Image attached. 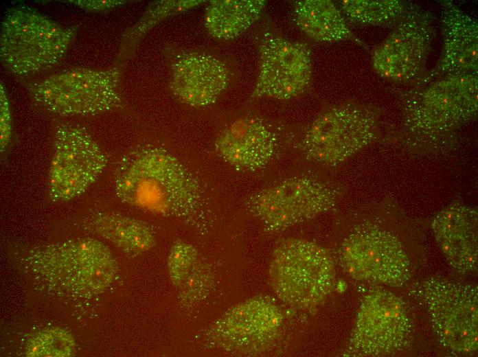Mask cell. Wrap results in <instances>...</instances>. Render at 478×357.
<instances>
[{
  "mask_svg": "<svg viewBox=\"0 0 478 357\" xmlns=\"http://www.w3.org/2000/svg\"><path fill=\"white\" fill-rule=\"evenodd\" d=\"M115 190L124 203L166 217H185L201 202L198 183L173 154L142 149L123 159L115 172Z\"/></svg>",
  "mask_w": 478,
  "mask_h": 357,
  "instance_id": "obj_1",
  "label": "cell"
},
{
  "mask_svg": "<svg viewBox=\"0 0 478 357\" xmlns=\"http://www.w3.org/2000/svg\"><path fill=\"white\" fill-rule=\"evenodd\" d=\"M21 262L45 281L76 296L102 292L118 270L110 249L93 238L35 246L25 251Z\"/></svg>",
  "mask_w": 478,
  "mask_h": 357,
  "instance_id": "obj_2",
  "label": "cell"
},
{
  "mask_svg": "<svg viewBox=\"0 0 478 357\" xmlns=\"http://www.w3.org/2000/svg\"><path fill=\"white\" fill-rule=\"evenodd\" d=\"M76 29L62 26L33 8H10L1 21V61L10 72L26 76L57 65Z\"/></svg>",
  "mask_w": 478,
  "mask_h": 357,
  "instance_id": "obj_3",
  "label": "cell"
},
{
  "mask_svg": "<svg viewBox=\"0 0 478 357\" xmlns=\"http://www.w3.org/2000/svg\"><path fill=\"white\" fill-rule=\"evenodd\" d=\"M405 90L400 100L407 131L416 139L437 140L477 113L478 78L448 75Z\"/></svg>",
  "mask_w": 478,
  "mask_h": 357,
  "instance_id": "obj_4",
  "label": "cell"
},
{
  "mask_svg": "<svg viewBox=\"0 0 478 357\" xmlns=\"http://www.w3.org/2000/svg\"><path fill=\"white\" fill-rule=\"evenodd\" d=\"M271 284L286 304L300 309L321 304L333 288L332 258L324 247L302 239H291L274 251L269 267Z\"/></svg>",
  "mask_w": 478,
  "mask_h": 357,
  "instance_id": "obj_5",
  "label": "cell"
},
{
  "mask_svg": "<svg viewBox=\"0 0 478 357\" xmlns=\"http://www.w3.org/2000/svg\"><path fill=\"white\" fill-rule=\"evenodd\" d=\"M118 68L95 70L75 68L29 84L34 102L62 116L93 115L121 104Z\"/></svg>",
  "mask_w": 478,
  "mask_h": 357,
  "instance_id": "obj_6",
  "label": "cell"
},
{
  "mask_svg": "<svg viewBox=\"0 0 478 357\" xmlns=\"http://www.w3.org/2000/svg\"><path fill=\"white\" fill-rule=\"evenodd\" d=\"M413 288V296L427 309L444 347L457 354L475 353L478 348L477 287L435 277Z\"/></svg>",
  "mask_w": 478,
  "mask_h": 357,
  "instance_id": "obj_7",
  "label": "cell"
},
{
  "mask_svg": "<svg viewBox=\"0 0 478 357\" xmlns=\"http://www.w3.org/2000/svg\"><path fill=\"white\" fill-rule=\"evenodd\" d=\"M378 120V112L372 107L343 104L330 108L308 127L302 149L321 165L336 166L376 139Z\"/></svg>",
  "mask_w": 478,
  "mask_h": 357,
  "instance_id": "obj_8",
  "label": "cell"
},
{
  "mask_svg": "<svg viewBox=\"0 0 478 357\" xmlns=\"http://www.w3.org/2000/svg\"><path fill=\"white\" fill-rule=\"evenodd\" d=\"M434 16L416 3H407L394 30L373 51L372 64L382 78L411 82L424 75L436 32Z\"/></svg>",
  "mask_w": 478,
  "mask_h": 357,
  "instance_id": "obj_9",
  "label": "cell"
},
{
  "mask_svg": "<svg viewBox=\"0 0 478 357\" xmlns=\"http://www.w3.org/2000/svg\"><path fill=\"white\" fill-rule=\"evenodd\" d=\"M339 260L348 274L356 280L400 287L411 277L409 259L401 242L375 225L355 228L341 244Z\"/></svg>",
  "mask_w": 478,
  "mask_h": 357,
  "instance_id": "obj_10",
  "label": "cell"
},
{
  "mask_svg": "<svg viewBox=\"0 0 478 357\" xmlns=\"http://www.w3.org/2000/svg\"><path fill=\"white\" fill-rule=\"evenodd\" d=\"M47 184L49 198L67 201L82 194L105 168L107 159L83 128L68 123L56 126Z\"/></svg>",
  "mask_w": 478,
  "mask_h": 357,
  "instance_id": "obj_11",
  "label": "cell"
},
{
  "mask_svg": "<svg viewBox=\"0 0 478 357\" xmlns=\"http://www.w3.org/2000/svg\"><path fill=\"white\" fill-rule=\"evenodd\" d=\"M336 200V191L324 182L295 176L256 192L247 207L267 230L279 231L328 211Z\"/></svg>",
  "mask_w": 478,
  "mask_h": 357,
  "instance_id": "obj_12",
  "label": "cell"
},
{
  "mask_svg": "<svg viewBox=\"0 0 478 357\" xmlns=\"http://www.w3.org/2000/svg\"><path fill=\"white\" fill-rule=\"evenodd\" d=\"M411 321L402 300L387 290L366 295L359 308L349 343L354 356L394 354L407 345Z\"/></svg>",
  "mask_w": 478,
  "mask_h": 357,
  "instance_id": "obj_13",
  "label": "cell"
},
{
  "mask_svg": "<svg viewBox=\"0 0 478 357\" xmlns=\"http://www.w3.org/2000/svg\"><path fill=\"white\" fill-rule=\"evenodd\" d=\"M282 323V313L271 301L254 297L223 314L207 337L214 347L229 354L253 356L270 347Z\"/></svg>",
  "mask_w": 478,
  "mask_h": 357,
  "instance_id": "obj_14",
  "label": "cell"
},
{
  "mask_svg": "<svg viewBox=\"0 0 478 357\" xmlns=\"http://www.w3.org/2000/svg\"><path fill=\"white\" fill-rule=\"evenodd\" d=\"M310 76V52L306 45L281 37L266 38L260 45L259 73L251 97L288 100L307 89Z\"/></svg>",
  "mask_w": 478,
  "mask_h": 357,
  "instance_id": "obj_15",
  "label": "cell"
},
{
  "mask_svg": "<svg viewBox=\"0 0 478 357\" xmlns=\"http://www.w3.org/2000/svg\"><path fill=\"white\" fill-rule=\"evenodd\" d=\"M442 55L426 80L448 75L478 74V23L452 1H440Z\"/></svg>",
  "mask_w": 478,
  "mask_h": 357,
  "instance_id": "obj_16",
  "label": "cell"
},
{
  "mask_svg": "<svg viewBox=\"0 0 478 357\" xmlns=\"http://www.w3.org/2000/svg\"><path fill=\"white\" fill-rule=\"evenodd\" d=\"M170 88L180 102L192 106L214 104L229 83V70L219 59L190 53L172 65Z\"/></svg>",
  "mask_w": 478,
  "mask_h": 357,
  "instance_id": "obj_17",
  "label": "cell"
},
{
  "mask_svg": "<svg viewBox=\"0 0 478 357\" xmlns=\"http://www.w3.org/2000/svg\"><path fill=\"white\" fill-rule=\"evenodd\" d=\"M435 239L449 265L464 274L477 264V211L471 207L453 204L433 218Z\"/></svg>",
  "mask_w": 478,
  "mask_h": 357,
  "instance_id": "obj_18",
  "label": "cell"
},
{
  "mask_svg": "<svg viewBox=\"0 0 478 357\" xmlns=\"http://www.w3.org/2000/svg\"><path fill=\"white\" fill-rule=\"evenodd\" d=\"M214 145L218 154L235 168L255 171L272 159L275 137L261 119L247 117L224 129Z\"/></svg>",
  "mask_w": 478,
  "mask_h": 357,
  "instance_id": "obj_19",
  "label": "cell"
},
{
  "mask_svg": "<svg viewBox=\"0 0 478 357\" xmlns=\"http://www.w3.org/2000/svg\"><path fill=\"white\" fill-rule=\"evenodd\" d=\"M89 227L131 256L148 251L156 244L155 233L148 224L120 214H99L91 220Z\"/></svg>",
  "mask_w": 478,
  "mask_h": 357,
  "instance_id": "obj_20",
  "label": "cell"
},
{
  "mask_svg": "<svg viewBox=\"0 0 478 357\" xmlns=\"http://www.w3.org/2000/svg\"><path fill=\"white\" fill-rule=\"evenodd\" d=\"M264 0H214L205 11V25L219 39H232L246 31L260 16Z\"/></svg>",
  "mask_w": 478,
  "mask_h": 357,
  "instance_id": "obj_21",
  "label": "cell"
},
{
  "mask_svg": "<svg viewBox=\"0 0 478 357\" xmlns=\"http://www.w3.org/2000/svg\"><path fill=\"white\" fill-rule=\"evenodd\" d=\"M295 19L297 26L317 42H335L353 38L343 16L328 0L295 2Z\"/></svg>",
  "mask_w": 478,
  "mask_h": 357,
  "instance_id": "obj_22",
  "label": "cell"
},
{
  "mask_svg": "<svg viewBox=\"0 0 478 357\" xmlns=\"http://www.w3.org/2000/svg\"><path fill=\"white\" fill-rule=\"evenodd\" d=\"M340 5L353 22L387 27L395 25L407 4L398 0H344Z\"/></svg>",
  "mask_w": 478,
  "mask_h": 357,
  "instance_id": "obj_23",
  "label": "cell"
},
{
  "mask_svg": "<svg viewBox=\"0 0 478 357\" xmlns=\"http://www.w3.org/2000/svg\"><path fill=\"white\" fill-rule=\"evenodd\" d=\"M75 353V341L66 330L52 327L35 334L25 347L27 356L67 357Z\"/></svg>",
  "mask_w": 478,
  "mask_h": 357,
  "instance_id": "obj_24",
  "label": "cell"
},
{
  "mask_svg": "<svg viewBox=\"0 0 478 357\" xmlns=\"http://www.w3.org/2000/svg\"><path fill=\"white\" fill-rule=\"evenodd\" d=\"M212 284L213 274L210 267L198 262L177 288L179 303L185 307L198 304L209 293Z\"/></svg>",
  "mask_w": 478,
  "mask_h": 357,
  "instance_id": "obj_25",
  "label": "cell"
},
{
  "mask_svg": "<svg viewBox=\"0 0 478 357\" xmlns=\"http://www.w3.org/2000/svg\"><path fill=\"white\" fill-rule=\"evenodd\" d=\"M198 262L196 249L190 243L177 240L168 256V270L172 285L177 288Z\"/></svg>",
  "mask_w": 478,
  "mask_h": 357,
  "instance_id": "obj_26",
  "label": "cell"
},
{
  "mask_svg": "<svg viewBox=\"0 0 478 357\" xmlns=\"http://www.w3.org/2000/svg\"><path fill=\"white\" fill-rule=\"evenodd\" d=\"M202 1H162L147 11L135 25L130 34L138 37L155 23L175 13L197 5Z\"/></svg>",
  "mask_w": 478,
  "mask_h": 357,
  "instance_id": "obj_27",
  "label": "cell"
},
{
  "mask_svg": "<svg viewBox=\"0 0 478 357\" xmlns=\"http://www.w3.org/2000/svg\"><path fill=\"white\" fill-rule=\"evenodd\" d=\"M0 147L4 152L12 135V120L10 106L4 87L0 85Z\"/></svg>",
  "mask_w": 478,
  "mask_h": 357,
  "instance_id": "obj_28",
  "label": "cell"
},
{
  "mask_svg": "<svg viewBox=\"0 0 478 357\" xmlns=\"http://www.w3.org/2000/svg\"><path fill=\"white\" fill-rule=\"evenodd\" d=\"M69 2H72L84 9H88L90 10H105L111 8L115 7L120 4H122L124 1H92V0H73L68 1Z\"/></svg>",
  "mask_w": 478,
  "mask_h": 357,
  "instance_id": "obj_29",
  "label": "cell"
}]
</instances>
